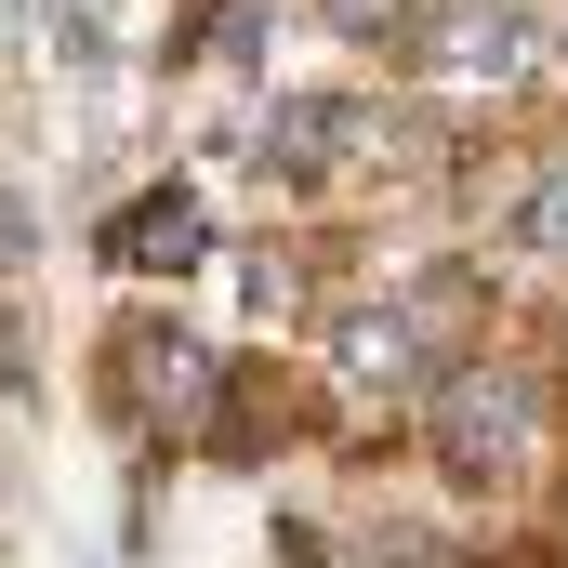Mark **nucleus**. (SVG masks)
I'll list each match as a JSON object with an SVG mask.
<instances>
[{"label":"nucleus","mask_w":568,"mask_h":568,"mask_svg":"<svg viewBox=\"0 0 568 568\" xmlns=\"http://www.w3.org/2000/svg\"><path fill=\"white\" fill-rule=\"evenodd\" d=\"M331 357H344L357 397H410V384H424V331H410V317H344Z\"/></svg>","instance_id":"obj_4"},{"label":"nucleus","mask_w":568,"mask_h":568,"mask_svg":"<svg viewBox=\"0 0 568 568\" xmlns=\"http://www.w3.org/2000/svg\"><path fill=\"white\" fill-rule=\"evenodd\" d=\"M199 252H212V212H199L185 185H159V199H133V212L106 225V265H120V278H185Z\"/></svg>","instance_id":"obj_3"},{"label":"nucleus","mask_w":568,"mask_h":568,"mask_svg":"<svg viewBox=\"0 0 568 568\" xmlns=\"http://www.w3.org/2000/svg\"><path fill=\"white\" fill-rule=\"evenodd\" d=\"M516 53H529V27H516V13H463V27H449V67H489V80H516Z\"/></svg>","instance_id":"obj_7"},{"label":"nucleus","mask_w":568,"mask_h":568,"mask_svg":"<svg viewBox=\"0 0 568 568\" xmlns=\"http://www.w3.org/2000/svg\"><path fill=\"white\" fill-rule=\"evenodd\" d=\"M542 371L529 357H463L449 384H436V463L463 476V489H516V476H542Z\"/></svg>","instance_id":"obj_1"},{"label":"nucleus","mask_w":568,"mask_h":568,"mask_svg":"<svg viewBox=\"0 0 568 568\" xmlns=\"http://www.w3.org/2000/svg\"><path fill=\"white\" fill-rule=\"evenodd\" d=\"M357 133H371L357 106H278V145H265V159H291V172H331Z\"/></svg>","instance_id":"obj_6"},{"label":"nucleus","mask_w":568,"mask_h":568,"mask_svg":"<svg viewBox=\"0 0 568 568\" xmlns=\"http://www.w3.org/2000/svg\"><path fill=\"white\" fill-rule=\"evenodd\" d=\"M516 239H529V252H556V265H568V172H542V185H529V212H516Z\"/></svg>","instance_id":"obj_8"},{"label":"nucleus","mask_w":568,"mask_h":568,"mask_svg":"<svg viewBox=\"0 0 568 568\" xmlns=\"http://www.w3.org/2000/svg\"><path fill=\"white\" fill-rule=\"evenodd\" d=\"M265 424H278V384H265V371H225V397H212V463H252Z\"/></svg>","instance_id":"obj_5"},{"label":"nucleus","mask_w":568,"mask_h":568,"mask_svg":"<svg viewBox=\"0 0 568 568\" xmlns=\"http://www.w3.org/2000/svg\"><path fill=\"white\" fill-rule=\"evenodd\" d=\"M106 357H120V410H133L145 436L199 424V384H212V357H199V344H185L172 317H133V331H120Z\"/></svg>","instance_id":"obj_2"}]
</instances>
